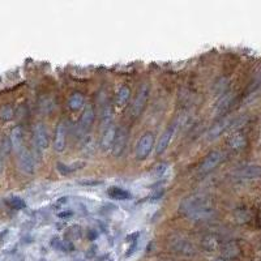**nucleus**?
<instances>
[{"mask_svg": "<svg viewBox=\"0 0 261 261\" xmlns=\"http://www.w3.org/2000/svg\"><path fill=\"white\" fill-rule=\"evenodd\" d=\"M227 87H229V80L225 79V77L224 79H220L214 84V93H216L217 95H225L226 94Z\"/></svg>", "mask_w": 261, "mask_h": 261, "instance_id": "nucleus-25", "label": "nucleus"}, {"mask_svg": "<svg viewBox=\"0 0 261 261\" xmlns=\"http://www.w3.org/2000/svg\"><path fill=\"white\" fill-rule=\"evenodd\" d=\"M166 171H167V166L165 165V163H161V165H158V166H155L153 170H151V176L155 179H159V178H162L163 175L166 174Z\"/></svg>", "mask_w": 261, "mask_h": 261, "instance_id": "nucleus-27", "label": "nucleus"}, {"mask_svg": "<svg viewBox=\"0 0 261 261\" xmlns=\"http://www.w3.org/2000/svg\"><path fill=\"white\" fill-rule=\"evenodd\" d=\"M65 137H67V129H65L64 123H59L55 131V137H54V150L58 153L64 151Z\"/></svg>", "mask_w": 261, "mask_h": 261, "instance_id": "nucleus-13", "label": "nucleus"}, {"mask_svg": "<svg viewBox=\"0 0 261 261\" xmlns=\"http://www.w3.org/2000/svg\"><path fill=\"white\" fill-rule=\"evenodd\" d=\"M201 246L204 248L205 251H208V252H212V251H216L218 247H220V242H218V239H217L216 235H206L201 240Z\"/></svg>", "mask_w": 261, "mask_h": 261, "instance_id": "nucleus-20", "label": "nucleus"}, {"mask_svg": "<svg viewBox=\"0 0 261 261\" xmlns=\"http://www.w3.org/2000/svg\"><path fill=\"white\" fill-rule=\"evenodd\" d=\"M149 97V85L148 84H143L141 87L137 91V95L135 101L132 103V107H131V114H132L133 117L140 116L143 110L145 109V105L148 102Z\"/></svg>", "mask_w": 261, "mask_h": 261, "instance_id": "nucleus-6", "label": "nucleus"}, {"mask_svg": "<svg viewBox=\"0 0 261 261\" xmlns=\"http://www.w3.org/2000/svg\"><path fill=\"white\" fill-rule=\"evenodd\" d=\"M72 214L73 213L71 212V210H64V212L58 213V217H59V218H68V217H71Z\"/></svg>", "mask_w": 261, "mask_h": 261, "instance_id": "nucleus-31", "label": "nucleus"}, {"mask_svg": "<svg viewBox=\"0 0 261 261\" xmlns=\"http://www.w3.org/2000/svg\"><path fill=\"white\" fill-rule=\"evenodd\" d=\"M33 135H34V144L38 150H46V149L49 148V131H47V128H46V125L43 123H37L34 125Z\"/></svg>", "mask_w": 261, "mask_h": 261, "instance_id": "nucleus-8", "label": "nucleus"}, {"mask_svg": "<svg viewBox=\"0 0 261 261\" xmlns=\"http://www.w3.org/2000/svg\"><path fill=\"white\" fill-rule=\"evenodd\" d=\"M224 159V153L221 150H213L210 151L206 157L204 158V161L201 162L200 167H199V173L201 175L209 174L210 171H213L216 169Z\"/></svg>", "mask_w": 261, "mask_h": 261, "instance_id": "nucleus-5", "label": "nucleus"}, {"mask_svg": "<svg viewBox=\"0 0 261 261\" xmlns=\"http://www.w3.org/2000/svg\"><path fill=\"white\" fill-rule=\"evenodd\" d=\"M13 117V109L9 105H5L0 110V119L3 121H9Z\"/></svg>", "mask_w": 261, "mask_h": 261, "instance_id": "nucleus-26", "label": "nucleus"}, {"mask_svg": "<svg viewBox=\"0 0 261 261\" xmlns=\"http://www.w3.org/2000/svg\"><path fill=\"white\" fill-rule=\"evenodd\" d=\"M95 119V111L93 109L90 103H87L85 109H84V113L80 117V129L83 131V132H87L89 129L91 128V125L94 123Z\"/></svg>", "mask_w": 261, "mask_h": 261, "instance_id": "nucleus-10", "label": "nucleus"}, {"mask_svg": "<svg viewBox=\"0 0 261 261\" xmlns=\"http://www.w3.org/2000/svg\"><path fill=\"white\" fill-rule=\"evenodd\" d=\"M7 204L9 205L12 209H15V210H23V209L27 208V204H25L24 199H21V197L19 196L8 197Z\"/></svg>", "mask_w": 261, "mask_h": 261, "instance_id": "nucleus-24", "label": "nucleus"}, {"mask_svg": "<svg viewBox=\"0 0 261 261\" xmlns=\"http://www.w3.org/2000/svg\"><path fill=\"white\" fill-rule=\"evenodd\" d=\"M11 149H12L11 141H9V139H5L3 144H1V153H3V154H8V153L11 151Z\"/></svg>", "mask_w": 261, "mask_h": 261, "instance_id": "nucleus-28", "label": "nucleus"}, {"mask_svg": "<svg viewBox=\"0 0 261 261\" xmlns=\"http://www.w3.org/2000/svg\"><path fill=\"white\" fill-rule=\"evenodd\" d=\"M221 254H222L224 259H226V260L238 258L239 255H240V247L235 242L225 243V244L221 246Z\"/></svg>", "mask_w": 261, "mask_h": 261, "instance_id": "nucleus-18", "label": "nucleus"}, {"mask_svg": "<svg viewBox=\"0 0 261 261\" xmlns=\"http://www.w3.org/2000/svg\"><path fill=\"white\" fill-rule=\"evenodd\" d=\"M214 261H227V260H226V259L221 258V259H217V260H214Z\"/></svg>", "mask_w": 261, "mask_h": 261, "instance_id": "nucleus-34", "label": "nucleus"}, {"mask_svg": "<svg viewBox=\"0 0 261 261\" xmlns=\"http://www.w3.org/2000/svg\"><path fill=\"white\" fill-rule=\"evenodd\" d=\"M231 175L235 180H255V179L261 178V166L244 165L232 171Z\"/></svg>", "mask_w": 261, "mask_h": 261, "instance_id": "nucleus-3", "label": "nucleus"}, {"mask_svg": "<svg viewBox=\"0 0 261 261\" xmlns=\"http://www.w3.org/2000/svg\"><path fill=\"white\" fill-rule=\"evenodd\" d=\"M129 97H131V89L128 87H121L119 90H117L116 95V102L120 107H124L128 102Z\"/></svg>", "mask_w": 261, "mask_h": 261, "instance_id": "nucleus-23", "label": "nucleus"}, {"mask_svg": "<svg viewBox=\"0 0 261 261\" xmlns=\"http://www.w3.org/2000/svg\"><path fill=\"white\" fill-rule=\"evenodd\" d=\"M136 248H137V242L136 243H132V244H131V247H129V250L127 251V254H125V256H127V258H129V256H132V255L135 254V251H136Z\"/></svg>", "mask_w": 261, "mask_h": 261, "instance_id": "nucleus-30", "label": "nucleus"}, {"mask_svg": "<svg viewBox=\"0 0 261 261\" xmlns=\"http://www.w3.org/2000/svg\"><path fill=\"white\" fill-rule=\"evenodd\" d=\"M179 212L195 221H208L216 217V209L212 200L205 195H191L179 204Z\"/></svg>", "mask_w": 261, "mask_h": 261, "instance_id": "nucleus-1", "label": "nucleus"}, {"mask_svg": "<svg viewBox=\"0 0 261 261\" xmlns=\"http://www.w3.org/2000/svg\"><path fill=\"white\" fill-rule=\"evenodd\" d=\"M170 248L174 251L175 254L180 256H195L196 255V248L188 239L182 238V236H174L170 239Z\"/></svg>", "mask_w": 261, "mask_h": 261, "instance_id": "nucleus-2", "label": "nucleus"}, {"mask_svg": "<svg viewBox=\"0 0 261 261\" xmlns=\"http://www.w3.org/2000/svg\"><path fill=\"white\" fill-rule=\"evenodd\" d=\"M84 166H85V162H75L72 163V165H64V163L59 162L57 165V169L61 175H68L71 174V173H73V171L83 169Z\"/></svg>", "mask_w": 261, "mask_h": 261, "instance_id": "nucleus-21", "label": "nucleus"}, {"mask_svg": "<svg viewBox=\"0 0 261 261\" xmlns=\"http://www.w3.org/2000/svg\"><path fill=\"white\" fill-rule=\"evenodd\" d=\"M1 170H3V161H1V155H0V174H1Z\"/></svg>", "mask_w": 261, "mask_h": 261, "instance_id": "nucleus-33", "label": "nucleus"}, {"mask_svg": "<svg viewBox=\"0 0 261 261\" xmlns=\"http://www.w3.org/2000/svg\"><path fill=\"white\" fill-rule=\"evenodd\" d=\"M84 106V95L79 91L73 93L68 99V107L72 111H79Z\"/></svg>", "mask_w": 261, "mask_h": 261, "instance_id": "nucleus-22", "label": "nucleus"}, {"mask_svg": "<svg viewBox=\"0 0 261 261\" xmlns=\"http://www.w3.org/2000/svg\"><path fill=\"white\" fill-rule=\"evenodd\" d=\"M84 186H95V184H101V182L98 180H83V182H80Z\"/></svg>", "mask_w": 261, "mask_h": 261, "instance_id": "nucleus-32", "label": "nucleus"}, {"mask_svg": "<svg viewBox=\"0 0 261 261\" xmlns=\"http://www.w3.org/2000/svg\"><path fill=\"white\" fill-rule=\"evenodd\" d=\"M232 99H234V95L231 93H226V94L221 97V99L216 105V110H214L216 116H222V115L227 113V110L230 109Z\"/></svg>", "mask_w": 261, "mask_h": 261, "instance_id": "nucleus-17", "label": "nucleus"}, {"mask_svg": "<svg viewBox=\"0 0 261 261\" xmlns=\"http://www.w3.org/2000/svg\"><path fill=\"white\" fill-rule=\"evenodd\" d=\"M17 163H19V169L23 171L24 174L33 175L35 173L34 157H33V154H31L29 150H27V149H23V150L19 153Z\"/></svg>", "mask_w": 261, "mask_h": 261, "instance_id": "nucleus-7", "label": "nucleus"}, {"mask_svg": "<svg viewBox=\"0 0 261 261\" xmlns=\"http://www.w3.org/2000/svg\"><path fill=\"white\" fill-rule=\"evenodd\" d=\"M231 124H232V121H231L230 117H224V119L217 121L216 124H213L212 128L209 129L208 135H206L208 140H214L217 137H220Z\"/></svg>", "mask_w": 261, "mask_h": 261, "instance_id": "nucleus-12", "label": "nucleus"}, {"mask_svg": "<svg viewBox=\"0 0 261 261\" xmlns=\"http://www.w3.org/2000/svg\"><path fill=\"white\" fill-rule=\"evenodd\" d=\"M229 146L232 150H242L247 146V139L244 136V133L242 132H235L232 136L229 139Z\"/></svg>", "mask_w": 261, "mask_h": 261, "instance_id": "nucleus-19", "label": "nucleus"}, {"mask_svg": "<svg viewBox=\"0 0 261 261\" xmlns=\"http://www.w3.org/2000/svg\"><path fill=\"white\" fill-rule=\"evenodd\" d=\"M9 141H11L12 149L16 151H21L23 150V143H24V132L21 127H15L12 129L11 136H9Z\"/></svg>", "mask_w": 261, "mask_h": 261, "instance_id": "nucleus-16", "label": "nucleus"}, {"mask_svg": "<svg viewBox=\"0 0 261 261\" xmlns=\"http://www.w3.org/2000/svg\"><path fill=\"white\" fill-rule=\"evenodd\" d=\"M174 133H175L174 125H171V127L165 129V132L159 136V140L158 143H157V146H155V153H157V154H162L163 151L169 148V145H170L171 140H173V137H174Z\"/></svg>", "mask_w": 261, "mask_h": 261, "instance_id": "nucleus-11", "label": "nucleus"}, {"mask_svg": "<svg viewBox=\"0 0 261 261\" xmlns=\"http://www.w3.org/2000/svg\"><path fill=\"white\" fill-rule=\"evenodd\" d=\"M116 131L117 129L113 124L103 129L102 137H101V148H102V150L113 149L114 141H115V137H116Z\"/></svg>", "mask_w": 261, "mask_h": 261, "instance_id": "nucleus-14", "label": "nucleus"}, {"mask_svg": "<svg viewBox=\"0 0 261 261\" xmlns=\"http://www.w3.org/2000/svg\"><path fill=\"white\" fill-rule=\"evenodd\" d=\"M128 141V131L125 127H120L116 131V137L113 145V154L114 157H120L121 153L124 151L125 145Z\"/></svg>", "mask_w": 261, "mask_h": 261, "instance_id": "nucleus-9", "label": "nucleus"}, {"mask_svg": "<svg viewBox=\"0 0 261 261\" xmlns=\"http://www.w3.org/2000/svg\"><path fill=\"white\" fill-rule=\"evenodd\" d=\"M107 196L113 199V200L117 201H127L132 199V193L127 191V189L121 188V187L113 186L107 189Z\"/></svg>", "mask_w": 261, "mask_h": 261, "instance_id": "nucleus-15", "label": "nucleus"}, {"mask_svg": "<svg viewBox=\"0 0 261 261\" xmlns=\"http://www.w3.org/2000/svg\"><path fill=\"white\" fill-rule=\"evenodd\" d=\"M154 148V135L151 132L144 133L136 145V158L143 161L148 157Z\"/></svg>", "mask_w": 261, "mask_h": 261, "instance_id": "nucleus-4", "label": "nucleus"}, {"mask_svg": "<svg viewBox=\"0 0 261 261\" xmlns=\"http://www.w3.org/2000/svg\"><path fill=\"white\" fill-rule=\"evenodd\" d=\"M239 213H240V216H236V218H238L240 222H246V221L250 220V214H248L246 210H239Z\"/></svg>", "mask_w": 261, "mask_h": 261, "instance_id": "nucleus-29", "label": "nucleus"}]
</instances>
